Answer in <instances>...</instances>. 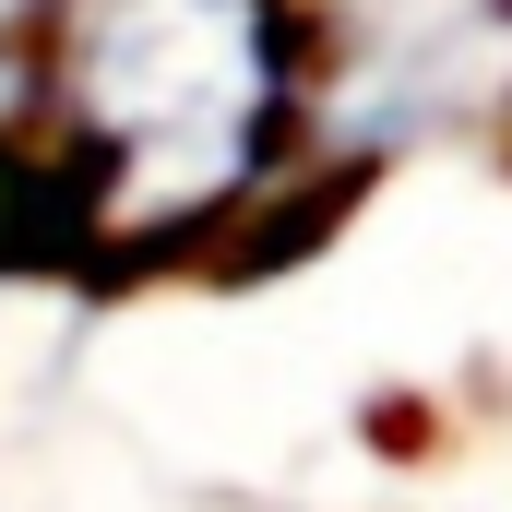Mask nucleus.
<instances>
[{
	"label": "nucleus",
	"mask_w": 512,
	"mask_h": 512,
	"mask_svg": "<svg viewBox=\"0 0 512 512\" xmlns=\"http://www.w3.org/2000/svg\"><path fill=\"white\" fill-rule=\"evenodd\" d=\"M72 191L120 227L239 203L286 131V0H60L36 48Z\"/></svg>",
	"instance_id": "nucleus-1"
},
{
	"label": "nucleus",
	"mask_w": 512,
	"mask_h": 512,
	"mask_svg": "<svg viewBox=\"0 0 512 512\" xmlns=\"http://www.w3.org/2000/svg\"><path fill=\"white\" fill-rule=\"evenodd\" d=\"M48 24H60V0H0V84H24V60L48 48Z\"/></svg>",
	"instance_id": "nucleus-2"
}]
</instances>
